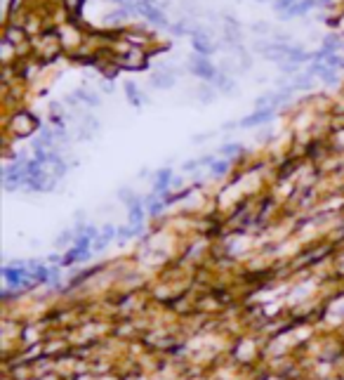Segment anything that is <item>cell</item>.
<instances>
[{"mask_svg":"<svg viewBox=\"0 0 344 380\" xmlns=\"http://www.w3.org/2000/svg\"><path fill=\"white\" fill-rule=\"evenodd\" d=\"M135 12H139L141 17H146L151 24H158V26H165V14H163L153 2H146V0H141V2H135Z\"/></svg>","mask_w":344,"mask_h":380,"instance_id":"1","label":"cell"},{"mask_svg":"<svg viewBox=\"0 0 344 380\" xmlns=\"http://www.w3.org/2000/svg\"><path fill=\"white\" fill-rule=\"evenodd\" d=\"M191 74L198 78H203V80H215L217 78V69L205 57H196L194 62H191Z\"/></svg>","mask_w":344,"mask_h":380,"instance_id":"2","label":"cell"},{"mask_svg":"<svg viewBox=\"0 0 344 380\" xmlns=\"http://www.w3.org/2000/svg\"><path fill=\"white\" fill-rule=\"evenodd\" d=\"M271 116H274V109H257L252 116L243 118L238 125H241V128H255V125H259V123H267Z\"/></svg>","mask_w":344,"mask_h":380,"instance_id":"3","label":"cell"},{"mask_svg":"<svg viewBox=\"0 0 344 380\" xmlns=\"http://www.w3.org/2000/svg\"><path fill=\"white\" fill-rule=\"evenodd\" d=\"M311 74L313 76H321L325 83H330L333 85L335 80H337V76H335V71H333V66H328V64H313L311 66Z\"/></svg>","mask_w":344,"mask_h":380,"instance_id":"4","label":"cell"},{"mask_svg":"<svg viewBox=\"0 0 344 380\" xmlns=\"http://www.w3.org/2000/svg\"><path fill=\"white\" fill-rule=\"evenodd\" d=\"M194 47L201 54H212L215 52V45L210 43V38H205L203 33H196L194 36Z\"/></svg>","mask_w":344,"mask_h":380,"instance_id":"5","label":"cell"},{"mask_svg":"<svg viewBox=\"0 0 344 380\" xmlns=\"http://www.w3.org/2000/svg\"><path fill=\"white\" fill-rule=\"evenodd\" d=\"M313 5H316V0H300V2H297V5H295V7H292V10L288 12V14H285V17H297V14H307V12L311 10Z\"/></svg>","mask_w":344,"mask_h":380,"instance_id":"6","label":"cell"},{"mask_svg":"<svg viewBox=\"0 0 344 380\" xmlns=\"http://www.w3.org/2000/svg\"><path fill=\"white\" fill-rule=\"evenodd\" d=\"M151 83L156 87H172L174 85V78H172L170 74H156V76L151 78Z\"/></svg>","mask_w":344,"mask_h":380,"instance_id":"7","label":"cell"},{"mask_svg":"<svg viewBox=\"0 0 344 380\" xmlns=\"http://www.w3.org/2000/svg\"><path fill=\"white\" fill-rule=\"evenodd\" d=\"M125 92H128V99L135 104V107H139L141 104V95H139V90H137V85L135 83H125Z\"/></svg>","mask_w":344,"mask_h":380,"instance_id":"8","label":"cell"},{"mask_svg":"<svg viewBox=\"0 0 344 380\" xmlns=\"http://www.w3.org/2000/svg\"><path fill=\"white\" fill-rule=\"evenodd\" d=\"M170 185V170L165 168L158 173V180H156V191H165V187Z\"/></svg>","mask_w":344,"mask_h":380,"instance_id":"9","label":"cell"},{"mask_svg":"<svg viewBox=\"0 0 344 380\" xmlns=\"http://www.w3.org/2000/svg\"><path fill=\"white\" fill-rule=\"evenodd\" d=\"M297 2H300V0H276V12H280V14L285 17Z\"/></svg>","mask_w":344,"mask_h":380,"instance_id":"10","label":"cell"},{"mask_svg":"<svg viewBox=\"0 0 344 380\" xmlns=\"http://www.w3.org/2000/svg\"><path fill=\"white\" fill-rule=\"evenodd\" d=\"M241 152H243L241 144H224V147H222V153H224V156H234V153H241Z\"/></svg>","mask_w":344,"mask_h":380,"instance_id":"11","label":"cell"},{"mask_svg":"<svg viewBox=\"0 0 344 380\" xmlns=\"http://www.w3.org/2000/svg\"><path fill=\"white\" fill-rule=\"evenodd\" d=\"M226 168H229V163H226V161L212 163V173H215V175H222V173H226Z\"/></svg>","mask_w":344,"mask_h":380,"instance_id":"12","label":"cell"},{"mask_svg":"<svg viewBox=\"0 0 344 380\" xmlns=\"http://www.w3.org/2000/svg\"><path fill=\"white\" fill-rule=\"evenodd\" d=\"M198 95H201V99H203V102H210V99L215 97V92H212V90H201V92H198Z\"/></svg>","mask_w":344,"mask_h":380,"instance_id":"13","label":"cell"},{"mask_svg":"<svg viewBox=\"0 0 344 380\" xmlns=\"http://www.w3.org/2000/svg\"><path fill=\"white\" fill-rule=\"evenodd\" d=\"M69 241H71V234H64V236H59V239H57V243H59V246H64V243H69Z\"/></svg>","mask_w":344,"mask_h":380,"instance_id":"14","label":"cell"},{"mask_svg":"<svg viewBox=\"0 0 344 380\" xmlns=\"http://www.w3.org/2000/svg\"><path fill=\"white\" fill-rule=\"evenodd\" d=\"M116 2H125V5H132V0H116Z\"/></svg>","mask_w":344,"mask_h":380,"instance_id":"15","label":"cell"},{"mask_svg":"<svg viewBox=\"0 0 344 380\" xmlns=\"http://www.w3.org/2000/svg\"><path fill=\"white\" fill-rule=\"evenodd\" d=\"M318 2H323V5H325V2H330V0H318Z\"/></svg>","mask_w":344,"mask_h":380,"instance_id":"16","label":"cell"}]
</instances>
